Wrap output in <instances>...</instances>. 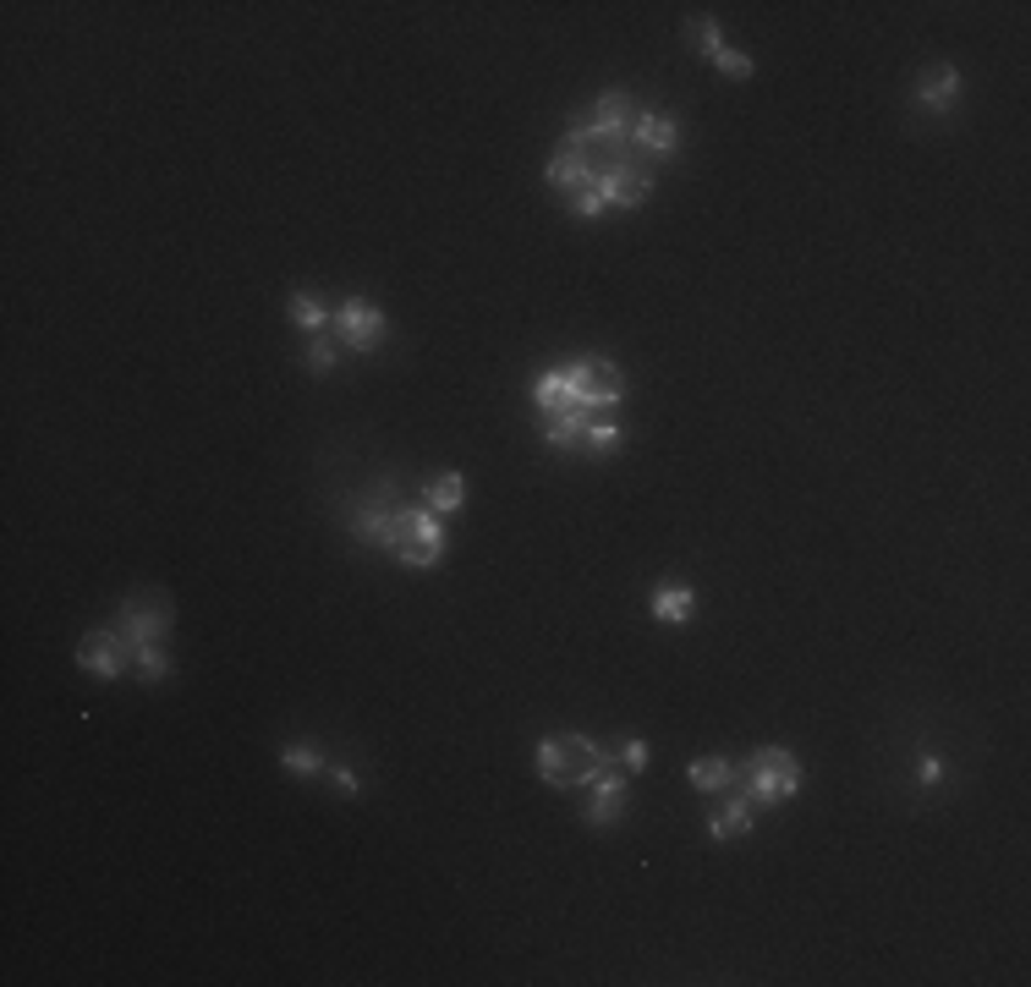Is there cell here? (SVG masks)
Wrapping results in <instances>:
<instances>
[{
  "label": "cell",
  "mask_w": 1031,
  "mask_h": 987,
  "mask_svg": "<svg viewBox=\"0 0 1031 987\" xmlns=\"http://www.w3.org/2000/svg\"><path fill=\"white\" fill-rule=\"evenodd\" d=\"M796 790H801V763H796V752H785V746L752 752V757L735 768V779H730V796H741V801H752V807H779V801H790Z\"/></svg>",
  "instance_id": "6da1fadb"
},
{
  "label": "cell",
  "mask_w": 1031,
  "mask_h": 987,
  "mask_svg": "<svg viewBox=\"0 0 1031 987\" xmlns=\"http://www.w3.org/2000/svg\"><path fill=\"white\" fill-rule=\"evenodd\" d=\"M609 768V752L587 735H543L537 741V779L554 785V790H576V785H592L598 774Z\"/></svg>",
  "instance_id": "7a4b0ae2"
},
{
  "label": "cell",
  "mask_w": 1031,
  "mask_h": 987,
  "mask_svg": "<svg viewBox=\"0 0 1031 987\" xmlns=\"http://www.w3.org/2000/svg\"><path fill=\"white\" fill-rule=\"evenodd\" d=\"M445 543H451V532L440 526V515H434L429 504H401V521H396V548H390L401 565L429 570V565H440V559H445Z\"/></svg>",
  "instance_id": "3957f363"
},
{
  "label": "cell",
  "mask_w": 1031,
  "mask_h": 987,
  "mask_svg": "<svg viewBox=\"0 0 1031 987\" xmlns=\"http://www.w3.org/2000/svg\"><path fill=\"white\" fill-rule=\"evenodd\" d=\"M396 521H401V499L396 489H363L352 499V537L363 548H396Z\"/></svg>",
  "instance_id": "277c9868"
},
{
  "label": "cell",
  "mask_w": 1031,
  "mask_h": 987,
  "mask_svg": "<svg viewBox=\"0 0 1031 987\" xmlns=\"http://www.w3.org/2000/svg\"><path fill=\"white\" fill-rule=\"evenodd\" d=\"M115 631H121V642L137 653V647H148V642H165L170 636V598L165 592H137V598H126L121 609H115Z\"/></svg>",
  "instance_id": "5b68a950"
},
{
  "label": "cell",
  "mask_w": 1031,
  "mask_h": 987,
  "mask_svg": "<svg viewBox=\"0 0 1031 987\" xmlns=\"http://www.w3.org/2000/svg\"><path fill=\"white\" fill-rule=\"evenodd\" d=\"M559 374H565V385H570L576 407H609V412H620L625 385H620L614 363H603V357H576V363H565Z\"/></svg>",
  "instance_id": "8992f818"
},
{
  "label": "cell",
  "mask_w": 1031,
  "mask_h": 987,
  "mask_svg": "<svg viewBox=\"0 0 1031 987\" xmlns=\"http://www.w3.org/2000/svg\"><path fill=\"white\" fill-rule=\"evenodd\" d=\"M335 341L346 346V352H379L385 346V335H390V319L374 308V302H363V297H352V302H341V313H335Z\"/></svg>",
  "instance_id": "52a82bcc"
},
{
  "label": "cell",
  "mask_w": 1031,
  "mask_h": 987,
  "mask_svg": "<svg viewBox=\"0 0 1031 987\" xmlns=\"http://www.w3.org/2000/svg\"><path fill=\"white\" fill-rule=\"evenodd\" d=\"M77 669H88L93 680H121L132 669V647L121 642L115 625H99V631H88L77 642Z\"/></svg>",
  "instance_id": "ba28073f"
},
{
  "label": "cell",
  "mask_w": 1031,
  "mask_h": 987,
  "mask_svg": "<svg viewBox=\"0 0 1031 987\" xmlns=\"http://www.w3.org/2000/svg\"><path fill=\"white\" fill-rule=\"evenodd\" d=\"M598 187H603V203H609V209H642V203L653 198V170H647L642 154H631V159H625L620 170H609Z\"/></svg>",
  "instance_id": "9c48e42d"
},
{
  "label": "cell",
  "mask_w": 1031,
  "mask_h": 987,
  "mask_svg": "<svg viewBox=\"0 0 1031 987\" xmlns=\"http://www.w3.org/2000/svg\"><path fill=\"white\" fill-rule=\"evenodd\" d=\"M636 99L625 93V88H609V93H598V104H592V121H587V132L592 137H603V143H625L631 137V121H636Z\"/></svg>",
  "instance_id": "30bf717a"
},
{
  "label": "cell",
  "mask_w": 1031,
  "mask_h": 987,
  "mask_svg": "<svg viewBox=\"0 0 1031 987\" xmlns=\"http://www.w3.org/2000/svg\"><path fill=\"white\" fill-rule=\"evenodd\" d=\"M625 768L614 774V768H603L598 779H592V796H587V807H581V818L592 823V829H603V823H620V812H625Z\"/></svg>",
  "instance_id": "8fae6325"
},
{
  "label": "cell",
  "mask_w": 1031,
  "mask_h": 987,
  "mask_svg": "<svg viewBox=\"0 0 1031 987\" xmlns=\"http://www.w3.org/2000/svg\"><path fill=\"white\" fill-rule=\"evenodd\" d=\"M642 159L653 154V159H664V154H675V143H680V126L669 121V115H653V110H636V121H631V137H625Z\"/></svg>",
  "instance_id": "7c38bea8"
},
{
  "label": "cell",
  "mask_w": 1031,
  "mask_h": 987,
  "mask_svg": "<svg viewBox=\"0 0 1031 987\" xmlns=\"http://www.w3.org/2000/svg\"><path fill=\"white\" fill-rule=\"evenodd\" d=\"M911 104H917L922 115H950V110L961 104V71H955V66H933Z\"/></svg>",
  "instance_id": "4fadbf2b"
},
{
  "label": "cell",
  "mask_w": 1031,
  "mask_h": 987,
  "mask_svg": "<svg viewBox=\"0 0 1031 987\" xmlns=\"http://www.w3.org/2000/svg\"><path fill=\"white\" fill-rule=\"evenodd\" d=\"M532 401H537V418H559V412L576 407V396H570V385H565L559 368H548V374L532 379Z\"/></svg>",
  "instance_id": "5bb4252c"
},
{
  "label": "cell",
  "mask_w": 1031,
  "mask_h": 987,
  "mask_svg": "<svg viewBox=\"0 0 1031 987\" xmlns=\"http://www.w3.org/2000/svg\"><path fill=\"white\" fill-rule=\"evenodd\" d=\"M697 614V592L691 587H658L653 592V620L658 625H680V620H691Z\"/></svg>",
  "instance_id": "9a60e30c"
},
{
  "label": "cell",
  "mask_w": 1031,
  "mask_h": 987,
  "mask_svg": "<svg viewBox=\"0 0 1031 987\" xmlns=\"http://www.w3.org/2000/svg\"><path fill=\"white\" fill-rule=\"evenodd\" d=\"M686 779H691V790H702V796H719V790H730V779H735V763H730V757H697V763L686 768Z\"/></svg>",
  "instance_id": "2e32d148"
},
{
  "label": "cell",
  "mask_w": 1031,
  "mask_h": 987,
  "mask_svg": "<svg viewBox=\"0 0 1031 987\" xmlns=\"http://www.w3.org/2000/svg\"><path fill=\"white\" fill-rule=\"evenodd\" d=\"M708 834H713V840H741V834H752V801L730 796V807H719V812L708 818Z\"/></svg>",
  "instance_id": "e0dca14e"
},
{
  "label": "cell",
  "mask_w": 1031,
  "mask_h": 987,
  "mask_svg": "<svg viewBox=\"0 0 1031 987\" xmlns=\"http://www.w3.org/2000/svg\"><path fill=\"white\" fill-rule=\"evenodd\" d=\"M286 319H291L297 330H308V335H324L335 313H324V302H319V297H308V291H291V302H286Z\"/></svg>",
  "instance_id": "ac0fdd59"
},
{
  "label": "cell",
  "mask_w": 1031,
  "mask_h": 987,
  "mask_svg": "<svg viewBox=\"0 0 1031 987\" xmlns=\"http://www.w3.org/2000/svg\"><path fill=\"white\" fill-rule=\"evenodd\" d=\"M625 445V434H620V423L614 418H598V423H587V434H581V456H592V462H603V456H614Z\"/></svg>",
  "instance_id": "d6986e66"
},
{
  "label": "cell",
  "mask_w": 1031,
  "mask_h": 987,
  "mask_svg": "<svg viewBox=\"0 0 1031 987\" xmlns=\"http://www.w3.org/2000/svg\"><path fill=\"white\" fill-rule=\"evenodd\" d=\"M462 499H467V478H462V473H440V478L429 484V499H423V504H429L434 515H451V510H462Z\"/></svg>",
  "instance_id": "ffe728a7"
},
{
  "label": "cell",
  "mask_w": 1031,
  "mask_h": 987,
  "mask_svg": "<svg viewBox=\"0 0 1031 987\" xmlns=\"http://www.w3.org/2000/svg\"><path fill=\"white\" fill-rule=\"evenodd\" d=\"M132 675H137L143 686H159V680H170V653H165V642H148V647H137V653H132Z\"/></svg>",
  "instance_id": "44dd1931"
},
{
  "label": "cell",
  "mask_w": 1031,
  "mask_h": 987,
  "mask_svg": "<svg viewBox=\"0 0 1031 987\" xmlns=\"http://www.w3.org/2000/svg\"><path fill=\"white\" fill-rule=\"evenodd\" d=\"M280 768L286 774H324V752L313 741H286L280 746Z\"/></svg>",
  "instance_id": "7402d4cb"
},
{
  "label": "cell",
  "mask_w": 1031,
  "mask_h": 987,
  "mask_svg": "<svg viewBox=\"0 0 1031 987\" xmlns=\"http://www.w3.org/2000/svg\"><path fill=\"white\" fill-rule=\"evenodd\" d=\"M335 363H341V341H335V330L313 335V346H308V374H330Z\"/></svg>",
  "instance_id": "603a6c76"
},
{
  "label": "cell",
  "mask_w": 1031,
  "mask_h": 987,
  "mask_svg": "<svg viewBox=\"0 0 1031 987\" xmlns=\"http://www.w3.org/2000/svg\"><path fill=\"white\" fill-rule=\"evenodd\" d=\"M686 38H691V44H697V49H702L708 60H713V55L724 49V38H719V22H713V16H697V22H686Z\"/></svg>",
  "instance_id": "cb8c5ba5"
},
{
  "label": "cell",
  "mask_w": 1031,
  "mask_h": 987,
  "mask_svg": "<svg viewBox=\"0 0 1031 987\" xmlns=\"http://www.w3.org/2000/svg\"><path fill=\"white\" fill-rule=\"evenodd\" d=\"M713 66H719L724 77H752V71H757V66H752V55H741V49H730V44L713 55Z\"/></svg>",
  "instance_id": "d4e9b609"
},
{
  "label": "cell",
  "mask_w": 1031,
  "mask_h": 987,
  "mask_svg": "<svg viewBox=\"0 0 1031 987\" xmlns=\"http://www.w3.org/2000/svg\"><path fill=\"white\" fill-rule=\"evenodd\" d=\"M647 757H653V752H647V741H625V746H620V768H625V774H642V768H647Z\"/></svg>",
  "instance_id": "484cf974"
},
{
  "label": "cell",
  "mask_w": 1031,
  "mask_h": 987,
  "mask_svg": "<svg viewBox=\"0 0 1031 987\" xmlns=\"http://www.w3.org/2000/svg\"><path fill=\"white\" fill-rule=\"evenodd\" d=\"M324 774H330V785H335V790H341V796H357V790H363V785H357V774H352V768H324Z\"/></svg>",
  "instance_id": "4316f807"
},
{
  "label": "cell",
  "mask_w": 1031,
  "mask_h": 987,
  "mask_svg": "<svg viewBox=\"0 0 1031 987\" xmlns=\"http://www.w3.org/2000/svg\"><path fill=\"white\" fill-rule=\"evenodd\" d=\"M922 779H928V785H939V779H944V763H939L933 752H922Z\"/></svg>",
  "instance_id": "83f0119b"
}]
</instances>
